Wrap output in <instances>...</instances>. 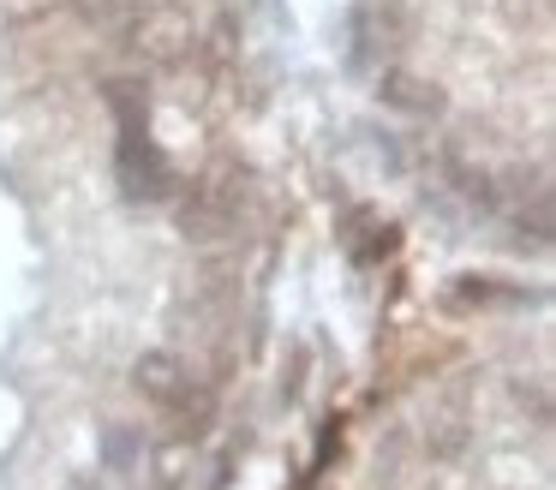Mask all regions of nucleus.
I'll return each instance as SVG.
<instances>
[{"instance_id": "nucleus-1", "label": "nucleus", "mask_w": 556, "mask_h": 490, "mask_svg": "<svg viewBox=\"0 0 556 490\" xmlns=\"http://www.w3.org/2000/svg\"><path fill=\"white\" fill-rule=\"evenodd\" d=\"M138 382H144V394H156L162 406H174L186 389H192V377L180 370V359H168V353H150L144 365H138Z\"/></svg>"}]
</instances>
